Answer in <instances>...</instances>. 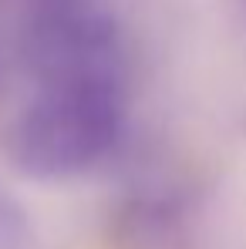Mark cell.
Returning <instances> with one entry per match:
<instances>
[{
  "mask_svg": "<svg viewBox=\"0 0 246 249\" xmlns=\"http://www.w3.org/2000/svg\"><path fill=\"white\" fill-rule=\"evenodd\" d=\"M125 131L118 88H41L14 128V162L31 178H71L98 165Z\"/></svg>",
  "mask_w": 246,
  "mask_h": 249,
  "instance_id": "obj_1",
  "label": "cell"
},
{
  "mask_svg": "<svg viewBox=\"0 0 246 249\" xmlns=\"http://www.w3.org/2000/svg\"><path fill=\"white\" fill-rule=\"evenodd\" d=\"M24 61L38 88L128 84L122 31L101 0H34L24 20Z\"/></svg>",
  "mask_w": 246,
  "mask_h": 249,
  "instance_id": "obj_2",
  "label": "cell"
},
{
  "mask_svg": "<svg viewBox=\"0 0 246 249\" xmlns=\"http://www.w3.org/2000/svg\"><path fill=\"white\" fill-rule=\"evenodd\" d=\"M31 246V215L3 185H0V249Z\"/></svg>",
  "mask_w": 246,
  "mask_h": 249,
  "instance_id": "obj_3",
  "label": "cell"
}]
</instances>
